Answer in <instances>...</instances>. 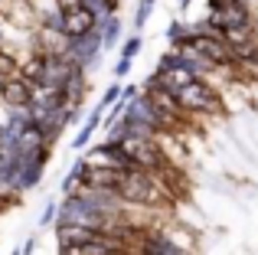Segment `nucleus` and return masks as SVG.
<instances>
[{
  "label": "nucleus",
  "instance_id": "f257e3e1",
  "mask_svg": "<svg viewBox=\"0 0 258 255\" xmlns=\"http://www.w3.org/2000/svg\"><path fill=\"white\" fill-rule=\"evenodd\" d=\"M173 95H176V102H180V108L186 111V115H222V108H226L219 89L203 76H193L186 85H180Z\"/></svg>",
  "mask_w": 258,
  "mask_h": 255
},
{
  "label": "nucleus",
  "instance_id": "f03ea898",
  "mask_svg": "<svg viewBox=\"0 0 258 255\" xmlns=\"http://www.w3.org/2000/svg\"><path fill=\"white\" fill-rule=\"evenodd\" d=\"M209 20L222 30H255V13L248 0H206Z\"/></svg>",
  "mask_w": 258,
  "mask_h": 255
},
{
  "label": "nucleus",
  "instance_id": "7ed1b4c3",
  "mask_svg": "<svg viewBox=\"0 0 258 255\" xmlns=\"http://www.w3.org/2000/svg\"><path fill=\"white\" fill-rule=\"evenodd\" d=\"M101 52H105V43H101L98 26H95L92 33H85V36H79V39H69V46H66V59L76 62V66H82L85 72L101 59Z\"/></svg>",
  "mask_w": 258,
  "mask_h": 255
},
{
  "label": "nucleus",
  "instance_id": "20e7f679",
  "mask_svg": "<svg viewBox=\"0 0 258 255\" xmlns=\"http://www.w3.org/2000/svg\"><path fill=\"white\" fill-rule=\"evenodd\" d=\"M82 157L88 160L92 167H108V170H127V167H134L131 164V157L124 154V147L118 144V141H101V144H88L85 151H82Z\"/></svg>",
  "mask_w": 258,
  "mask_h": 255
},
{
  "label": "nucleus",
  "instance_id": "39448f33",
  "mask_svg": "<svg viewBox=\"0 0 258 255\" xmlns=\"http://www.w3.org/2000/svg\"><path fill=\"white\" fill-rule=\"evenodd\" d=\"M33 89H36V85L26 82L20 72L17 76H7L4 82H0V105H4V108H23V105H30Z\"/></svg>",
  "mask_w": 258,
  "mask_h": 255
},
{
  "label": "nucleus",
  "instance_id": "423d86ee",
  "mask_svg": "<svg viewBox=\"0 0 258 255\" xmlns=\"http://www.w3.org/2000/svg\"><path fill=\"white\" fill-rule=\"evenodd\" d=\"M95 26H98V13L88 10V7H79V10L62 13V33H66L69 39L85 36V33H92Z\"/></svg>",
  "mask_w": 258,
  "mask_h": 255
},
{
  "label": "nucleus",
  "instance_id": "0eeeda50",
  "mask_svg": "<svg viewBox=\"0 0 258 255\" xmlns=\"http://www.w3.org/2000/svg\"><path fill=\"white\" fill-rule=\"evenodd\" d=\"M105 232L92 229V226H76V223H66V226H56V245L59 249H69V245H82V242H92V239H101Z\"/></svg>",
  "mask_w": 258,
  "mask_h": 255
},
{
  "label": "nucleus",
  "instance_id": "6e6552de",
  "mask_svg": "<svg viewBox=\"0 0 258 255\" xmlns=\"http://www.w3.org/2000/svg\"><path fill=\"white\" fill-rule=\"evenodd\" d=\"M101 121H105V108L101 105H95L92 111L85 115V121H82V128L76 131V138H72V151L76 154H82L88 144H92V138L98 134V128H101Z\"/></svg>",
  "mask_w": 258,
  "mask_h": 255
},
{
  "label": "nucleus",
  "instance_id": "1a4fd4ad",
  "mask_svg": "<svg viewBox=\"0 0 258 255\" xmlns=\"http://www.w3.org/2000/svg\"><path fill=\"white\" fill-rule=\"evenodd\" d=\"M43 69H46V52L30 49V56L20 59V76H23L26 82H33V85L43 82Z\"/></svg>",
  "mask_w": 258,
  "mask_h": 255
},
{
  "label": "nucleus",
  "instance_id": "9d476101",
  "mask_svg": "<svg viewBox=\"0 0 258 255\" xmlns=\"http://www.w3.org/2000/svg\"><path fill=\"white\" fill-rule=\"evenodd\" d=\"M98 30H101V43H105V49H114V46L121 43V30H124V23H121L118 13H105V17H98Z\"/></svg>",
  "mask_w": 258,
  "mask_h": 255
},
{
  "label": "nucleus",
  "instance_id": "9b49d317",
  "mask_svg": "<svg viewBox=\"0 0 258 255\" xmlns=\"http://www.w3.org/2000/svg\"><path fill=\"white\" fill-rule=\"evenodd\" d=\"M20 59H23V56H17V49H13V46L0 43V79L17 76V72H20Z\"/></svg>",
  "mask_w": 258,
  "mask_h": 255
},
{
  "label": "nucleus",
  "instance_id": "f8f14e48",
  "mask_svg": "<svg viewBox=\"0 0 258 255\" xmlns=\"http://www.w3.org/2000/svg\"><path fill=\"white\" fill-rule=\"evenodd\" d=\"M154 4L157 0H138V7H134V30H144V23L151 20V13H154Z\"/></svg>",
  "mask_w": 258,
  "mask_h": 255
},
{
  "label": "nucleus",
  "instance_id": "ddd939ff",
  "mask_svg": "<svg viewBox=\"0 0 258 255\" xmlns=\"http://www.w3.org/2000/svg\"><path fill=\"white\" fill-rule=\"evenodd\" d=\"M141 49H144V36H141V33L138 30H134L131 33V36H127L124 39V43H121V56H127V59H134V56H138V52Z\"/></svg>",
  "mask_w": 258,
  "mask_h": 255
},
{
  "label": "nucleus",
  "instance_id": "4468645a",
  "mask_svg": "<svg viewBox=\"0 0 258 255\" xmlns=\"http://www.w3.org/2000/svg\"><path fill=\"white\" fill-rule=\"evenodd\" d=\"M189 36V23H183V20H173L170 26H167V39H170V46H176L180 39Z\"/></svg>",
  "mask_w": 258,
  "mask_h": 255
},
{
  "label": "nucleus",
  "instance_id": "2eb2a0df",
  "mask_svg": "<svg viewBox=\"0 0 258 255\" xmlns=\"http://www.w3.org/2000/svg\"><path fill=\"white\" fill-rule=\"evenodd\" d=\"M56 206H59V200H49V203L43 206V213H39V229H49L52 223H56Z\"/></svg>",
  "mask_w": 258,
  "mask_h": 255
},
{
  "label": "nucleus",
  "instance_id": "dca6fc26",
  "mask_svg": "<svg viewBox=\"0 0 258 255\" xmlns=\"http://www.w3.org/2000/svg\"><path fill=\"white\" fill-rule=\"evenodd\" d=\"M118 98H121V82H111V85H108V92L101 95V102H98V105H101V108L108 111V108H111L114 102H118Z\"/></svg>",
  "mask_w": 258,
  "mask_h": 255
},
{
  "label": "nucleus",
  "instance_id": "f3484780",
  "mask_svg": "<svg viewBox=\"0 0 258 255\" xmlns=\"http://www.w3.org/2000/svg\"><path fill=\"white\" fill-rule=\"evenodd\" d=\"M131 62H134V59H127V56H118V62H114V69H111L118 82H121V79L127 76V72H131Z\"/></svg>",
  "mask_w": 258,
  "mask_h": 255
},
{
  "label": "nucleus",
  "instance_id": "a211bd4d",
  "mask_svg": "<svg viewBox=\"0 0 258 255\" xmlns=\"http://www.w3.org/2000/svg\"><path fill=\"white\" fill-rule=\"evenodd\" d=\"M56 4V10H62V13H69V10H79V7H85L82 0H52Z\"/></svg>",
  "mask_w": 258,
  "mask_h": 255
},
{
  "label": "nucleus",
  "instance_id": "6ab92c4d",
  "mask_svg": "<svg viewBox=\"0 0 258 255\" xmlns=\"http://www.w3.org/2000/svg\"><path fill=\"white\" fill-rule=\"evenodd\" d=\"M13 255H36V236H30V239H26V242L20 245V249L13 252Z\"/></svg>",
  "mask_w": 258,
  "mask_h": 255
},
{
  "label": "nucleus",
  "instance_id": "aec40b11",
  "mask_svg": "<svg viewBox=\"0 0 258 255\" xmlns=\"http://www.w3.org/2000/svg\"><path fill=\"white\" fill-rule=\"evenodd\" d=\"M7 206H10V203H7V200L0 197V216H4V213H7Z\"/></svg>",
  "mask_w": 258,
  "mask_h": 255
},
{
  "label": "nucleus",
  "instance_id": "412c9836",
  "mask_svg": "<svg viewBox=\"0 0 258 255\" xmlns=\"http://www.w3.org/2000/svg\"><path fill=\"white\" fill-rule=\"evenodd\" d=\"M176 4H180V10H186V7L193 4V0H176Z\"/></svg>",
  "mask_w": 258,
  "mask_h": 255
},
{
  "label": "nucleus",
  "instance_id": "4be33fe9",
  "mask_svg": "<svg viewBox=\"0 0 258 255\" xmlns=\"http://www.w3.org/2000/svg\"><path fill=\"white\" fill-rule=\"evenodd\" d=\"M0 82H4V79H0Z\"/></svg>",
  "mask_w": 258,
  "mask_h": 255
}]
</instances>
